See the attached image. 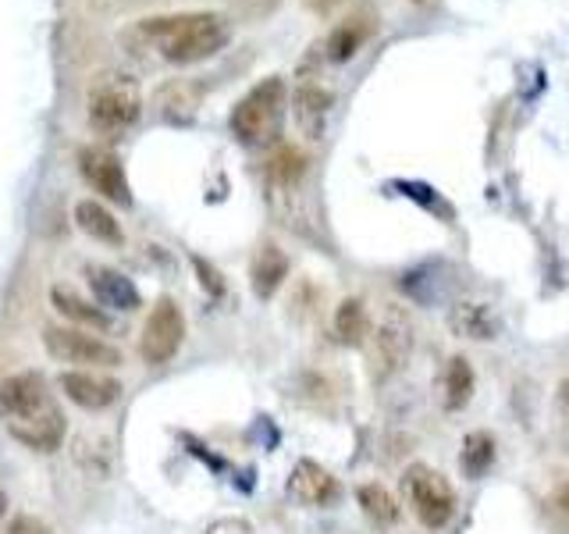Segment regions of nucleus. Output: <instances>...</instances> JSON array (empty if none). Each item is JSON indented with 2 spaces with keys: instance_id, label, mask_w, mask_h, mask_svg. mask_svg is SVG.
Listing matches in <instances>:
<instances>
[{
  "instance_id": "a878e982",
  "label": "nucleus",
  "mask_w": 569,
  "mask_h": 534,
  "mask_svg": "<svg viewBox=\"0 0 569 534\" xmlns=\"http://www.w3.org/2000/svg\"><path fill=\"white\" fill-rule=\"evenodd\" d=\"M4 534H53V531L43 521H36V516H14Z\"/></svg>"
},
{
  "instance_id": "6e6552de",
  "label": "nucleus",
  "mask_w": 569,
  "mask_h": 534,
  "mask_svg": "<svg viewBox=\"0 0 569 534\" xmlns=\"http://www.w3.org/2000/svg\"><path fill=\"white\" fill-rule=\"evenodd\" d=\"M139 118V93L132 82H107L89 97V125L100 132H121Z\"/></svg>"
},
{
  "instance_id": "a211bd4d",
  "label": "nucleus",
  "mask_w": 569,
  "mask_h": 534,
  "mask_svg": "<svg viewBox=\"0 0 569 534\" xmlns=\"http://www.w3.org/2000/svg\"><path fill=\"white\" fill-rule=\"evenodd\" d=\"M473 367L467 356H449V364L441 370V406L462 409L473 399Z\"/></svg>"
},
{
  "instance_id": "f03ea898",
  "label": "nucleus",
  "mask_w": 569,
  "mask_h": 534,
  "mask_svg": "<svg viewBox=\"0 0 569 534\" xmlns=\"http://www.w3.org/2000/svg\"><path fill=\"white\" fill-rule=\"evenodd\" d=\"M284 111H289V86H284L281 76H267L231 107V136L242 147H271L281 136Z\"/></svg>"
},
{
  "instance_id": "423d86ee",
  "label": "nucleus",
  "mask_w": 569,
  "mask_h": 534,
  "mask_svg": "<svg viewBox=\"0 0 569 534\" xmlns=\"http://www.w3.org/2000/svg\"><path fill=\"white\" fill-rule=\"evenodd\" d=\"M43 346L50 356H58L64 364H82V367H118L121 353L103 343V338L89 335L82 328H47Z\"/></svg>"
},
{
  "instance_id": "9b49d317",
  "label": "nucleus",
  "mask_w": 569,
  "mask_h": 534,
  "mask_svg": "<svg viewBox=\"0 0 569 534\" xmlns=\"http://www.w3.org/2000/svg\"><path fill=\"white\" fill-rule=\"evenodd\" d=\"M61 392L82 409H107L118 403L121 385L111 378H100V374H89V370H68V374H61Z\"/></svg>"
},
{
  "instance_id": "6ab92c4d",
  "label": "nucleus",
  "mask_w": 569,
  "mask_h": 534,
  "mask_svg": "<svg viewBox=\"0 0 569 534\" xmlns=\"http://www.w3.org/2000/svg\"><path fill=\"white\" fill-rule=\"evenodd\" d=\"M356 503H360L363 516L370 524H378V527H391V524H399V503H396V495H391L385 485H378V481H367V485L356 488Z\"/></svg>"
},
{
  "instance_id": "1a4fd4ad",
  "label": "nucleus",
  "mask_w": 569,
  "mask_h": 534,
  "mask_svg": "<svg viewBox=\"0 0 569 534\" xmlns=\"http://www.w3.org/2000/svg\"><path fill=\"white\" fill-rule=\"evenodd\" d=\"M79 171L89 186H93L100 196H107V200H114L121 207L132 204V189H129V175H124L121 160L103 150V147H86L79 154Z\"/></svg>"
},
{
  "instance_id": "c756f323",
  "label": "nucleus",
  "mask_w": 569,
  "mask_h": 534,
  "mask_svg": "<svg viewBox=\"0 0 569 534\" xmlns=\"http://www.w3.org/2000/svg\"><path fill=\"white\" fill-rule=\"evenodd\" d=\"M417 4H420V0H417Z\"/></svg>"
},
{
  "instance_id": "aec40b11",
  "label": "nucleus",
  "mask_w": 569,
  "mask_h": 534,
  "mask_svg": "<svg viewBox=\"0 0 569 534\" xmlns=\"http://www.w3.org/2000/svg\"><path fill=\"white\" fill-rule=\"evenodd\" d=\"M373 325H370V314L363 307V299H342L335 310V335L342 338L349 346H363L370 338Z\"/></svg>"
},
{
  "instance_id": "f8f14e48",
  "label": "nucleus",
  "mask_w": 569,
  "mask_h": 534,
  "mask_svg": "<svg viewBox=\"0 0 569 534\" xmlns=\"http://www.w3.org/2000/svg\"><path fill=\"white\" fill-rule=\"evenodd\" d=\"M11 435L22 445H29V449L50 453V449H58L64 438V414L50 403L47 409H40V414L11 421Z\"/></svg>"
},
{
  "instance_id": "f257e3e1",
  "label": "nucleus",
  "mask_w": 569,
  "mask_h": 534,
  "mask_svg": "<svg viewBox=\"0 0 569 534\" xmlns=\"http://www.w3.org/2000/svg\"><path fill=\"white\" fill-rule=\"evenodd\" d=\"M147 40L157 43L160 58L171 65H196L221 53L231 40V26L213 11L196 14H171V18H150L139 29Z\"/></svg>"
},
{
  "instance_id": "393cba45",
  "label": "nucleus",
  "mask_w": 569,
  "mask_h": 534,
  "mask_svg": "<svg viewBox=\"0 0 569 534\" xmlns=\"http://www.w3.org/2000/svg\"><path fill=\"white\" fill-rule=\"evenodd\" d=\"M207 534H253V524L242 521V516H224V521H213Z\"/></svg>"
},
{
  "instance_id": "7ed1b4c3",
  "label": "nucleus",
  "mask_w": 569,
  "mask_h": 534,
  "mask_svg": "<svg viewBox=\"0 0 569 534\" xmlns=\"http://www.w3.org/2000/svg\"><path fill=\"white\" fill-rule=\"evenodd\" d=\"M406 495L409 503H413V513L420 516L423 527H445L452 521L456 513V492L452 485L445 481L435 467H427V463H413V467H406Z\"/></svg>"
},
{
  "instance_id": "4468645a",
  "label": "nucleus",
  "mask_w": 569,
  "mask_h": 534,
  "mask_svg": "<svg viewBox=\"0 0 569 534\" xmlns=\"http://www.w3.org/2000/svg\"><path fill=\"white\" fill-rule=\"evenodd\" d=\"M89 289H93L100 307H111V310L139 307V289L132 285V278H124L114 267H89Z\"/></svg>"
},
{
  "instance_id": "4be33fe9",
  "label": "nucleus",
  "mask_w": 569,
  "mask_h": 534,
  "mask_svg": "<svg viewBox=\"0 0 569 534\" xmlns=\"http://www.w3.org/2000/svg\"><path fill=\"white\" fill-rule=\"evenodd\" d=\"M50 303L58 307L68 320H76V325H82V328H111V317H107L103 310H97L93 303H86L82 296H76V293H68V289H53L50 293Z\"/></svg>"
},
{
  "instance_id": "cd10ccee",
  "label": "nucleus",
  "mask_w": 569,
  "mask_h": 534,
  "mask_svg": "<svg viewBox=\"0 0 569 534\" xmlns=\"http://www.w3.org/2000/svg\"><path fill=\"white\" fill-rule=\"evenodd\" d=\"M338 4H342V0H307V8L317 11V14H331Z\"/></svg>"
},
{
  "instance_id": "bb28decb",
  "label": "nucleus",
  "mask_w": 569,
  "mask_h": 534,
  "mask_svg": "<svg viewBox=\"0 0 569 534\" xmlns=\"http://www.w3.org/2000/svg\"><path fill=\"white\" fill-rule=\"evenodd\" d=\"M192 264H196V271L203 275V285H207V289H210L213 296H218V293L224 289V285H221V275L213 271V267H210V264H207L203 257H192Z\"/></svg>"
},
{
  "instance_id": "20e7f679",
  "label": "nucleus",
  "mask_w": 569,
  "mask_h": 534,
  "mask_svg": "<svg viewBox=\"0 0 569 534\" xmlns=\"http://www.w3.org/2000/svg\"><path fill=\"white\" fill-rule=\"evenodd\" d=\"M370 338H373L370 364H373V374H378V378H391L396 370H402L409 353H413V325H409L406 310L396 307V303H388L385 307L378 328L370 332Z\"/></svg>"
},
{
  "instance_id": "5701e85b",
  "label": "nucleus",
  "mask_w": 569,
  "mask_h": 534,
  "mask_svg": "<svg viewBox=\"0 0 569 534\" xmlns=\"http://www.w3.org/2000/svg\"><path fill=\"white\" fill-rule=\"evenodd\" d=\"M367 26H363V18H352V22H342V26H335L331 36H328V58L331 61H349L356 50H360V43L367 40Z\"/></svg>"
},
{
  "instance_id": "ddd939ff",
  "label": "nucleus",
  "mask_w": 569,
  "mask_h": 534,
  "mask_svg": "<svg viewBox=\"0 0 569 534\" xmlns=\"http://www.w3.org/2000/svg\"><path fill=\"white\" fill-rule=\"evenodd\" d=\"M289 492L302 506H328L338 498V481L313 459H299L289 477Z\"/></svg>"
},
{
  "instance_id": "39448f33",
  "label": "nucleus",
  "mask_w": 569,
  "mask_h": 534,
  "mask_svg": "<svg viewBox=\"0 0 569 534\" xmlns=\"http://www.w3.org/2000/svg\"><path fill=\"white\" fill-rule=\"evenodd\" d=\"M182 338H186V317L178 310L174 299H157V307L150 310L147 325H142V338H139V353L142 360L150 367L168 364L171 356L182 349Z\"/></svg>"
},
{
  "instance_id": "f3484780",
  "label": "nucleus",
  "mask_w": 569,
  "mask_h": 534,
  "mask_svg": "<svg viewBox=\"0 0 569 534\" xmlns=\"http://www.w3.org/2000/svg\"><path fill=\"white\" fill-rule=\"evenodd\" d=\"M76 225L86 231V236H93L97 243H107V246H121L124 243V231H121L118 218L97 200H79L76 204Z\"/></svg>"
},
{
  "instance_id": "c85d7f7f",
  "label": "nucleus",
  "mask_w": 569,
  "mask_h": 534,
  "mask_svg": "<svg viewBox=\"0 0 569 534\" xmlns=\"http://www.w3.org/2000/svg\"><path fill=\"white\" fill-rule=\"evenodd\" d=\"M4 513H8V495L0 492V516H4Z\"/></svg>"
},
{
  "instance_id": "dca6fc26",
  "label": "nucleus",
  "mask_w": 569,
  "mask_h": 534,
  "mask_svg": "<svg viewBox=\"0 0 569 534\" xmlns=\"http://www.w3.org/2000/svg\"><path fill=\"white\" fill-rule=\"evenodd\" d=\"M449 325L459 338H473V343L498 338V328H502L488 303H459L449 314Z\"/></svg>"
},
{
  "instance_id": "0eeeda50",
  "label": "nucleus",
  "mask_w": 569,
  "mask_h": 534,
  "mask_svg": "<svg viewBox=\"0 0 569 534\" xmlns=\"http://www.w3.org/2000/svg\"><path fill=\"white\" fill-rule=\"evenodd\" d=\"M331 89L320 82V76L310 68V61L299 68L296 79V93H292V111H296V125L307 139H320L328 129V115H331Z\"/></svg>"
},
{
  "instance_id": "b1692460",
  "label": "nucleus",
  "mask_w": 569,
  "mask_h": 534,
  "mask_svg": "<svg viewBox=\"0 0 569 534\" xmlns=\"http://www.w3.org/2000/svg\"><path fill=\"white\" fill-rule=\"evenodd\" d=\"M302 171H307V157H302V150H296V147H278L274 157L267 160V178H271L274 186L299 182Z\"/></svg>"
},
{
  "instance_id": "2eb2a0df",
  "label": "nucleus",
  "mask_w": 569,
  "mask_h": 534,
  "mask_svg": "<svg viewBox=\"0 0 569 534\" xmlns=\"http://www.w3.org/2000/svg\"><path fill=\"white\" fill-rule=\"evenodd\" d=\"M249 278H253V293L260 299H271L284 285V278H289V257H284V249H278L274 243H263L253 257Z\"/></svg>"
},
{
  "instance_id": "412c9836",
  "label": "nucleus",
  "mask_w": 569,
  "mask_h": 534,
  "mask_svg": "<svg viewBox=\"0 0 569 534\" xmlns=\"http://www.w3.org/2000/svg\"><path fill=\"white\" fill-rule=\"evenodd\" d=\"M495 463V438L488 432H470L462 438V453H459V467L470 481L485 477Z\"/></svg>"
},
{
  "instance_id": "9d476101",
  "label": "nucleus",
  "mask_w": 569,
  "mask_h": 534,
  "mask_svg": "<svg viewBox=\"0 0 569 534\" xmlns=\"http://www.w3.org/2000/svg\"><path fill=\"white\" fill-rule=\"evenodd\" d=\"M47 406H50V392H47L43 374L26 370V374H11V378L0 382V409H4L11 421L32 417Z\"/></svg>"
}]
</instances>
